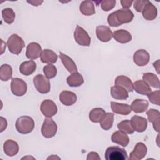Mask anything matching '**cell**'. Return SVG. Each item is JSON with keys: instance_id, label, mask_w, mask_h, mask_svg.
<instances>
[{"instance_id": "cell-38", "label": "cell", "mask_w": 160, "mask_h": 160, "mask_svg": "<svg viewBox=\"0 0 160 160\" xmlns=\"http://www.w3.org/2000/svg\"><path fill=\"white\" fill-rule=\"evenodd\" d=\"M148 98L150 102L154 104H156L159 106V101H160V91L159 90L151 92L147 94Z\"/></svg>"}, {"instance_id": "cell-21", "label": "cell", "mask_w": 160, "mask_h": 160, "mask_svg": "<svg viewBox=\"0 0 160 160\" xmlns=\"http://www.w3.org/2000/svg\"><path fill=\"white\" fill-rule=\"evenodd\" d=\"M111 140L113 142L119 144L123 147H126L129 142L128 136L124 132L121 131H115L111 136Z\"/></svg>"}, {"instance_id": "cell-43", "label": "cell", "mask_w": 160, "mask_h": 160, "mask_svg": "<svg viewBox=\"0 0 160 160\" xmlns=\"http://www.w3.org/2000/svg\"><path fill=\"white\" fill-rule=\"evenodd\" d=\"M121 5L123 8V9H128L129 8H130L132 5V4L133 3L132 1H121Z\"/></svg>"}, {"instance_id": "cell-24", "label": "cell", "mask_w": 160, "mask_h": 160, "mask_svg": "<svg viewBox=\"0 0 160 160\" xmlns=\"http://www.w3.org/2000/svg\"><path fill=\"white\" fill-rule=\"evenodd\" d=\"M111 94L114 99L119 100H125L129 97L128 91L119 86H114L111 88Z\"/></svg>"}, {"instance_id": "cell-14", "label": "cell", "mask_w": 160, "mask_h": 160, "mask_svg": "<svg viewBox=\"0 0 160 160\" xmlns=\"http://www.w3.org/2000/svg\"><path fill=\"white\" fill-rule=\"evenodd\" d=\"M142 13L143 18L146 20L152 21L157 17L158 10L156 7L152 3L148 1L142 11Z\"/></svg>"}, {"instance_id": "cell-18", "label": "cell", "mask_w": 160, "mask_h": 160, "mask_svg": "<svg viewBox=\"0 0 160 160\" xmlns=\"http://www.w3.org/2000/svg\"><path fill=\"white\" fill-rule=\"evenodd\" d=\"M148 120L152 123L154 130L157 132L159 131L160 125V112L158 110L154 109H150L146 112Z\"/></svg>"}, {"instance_id": "cell-13", "label": "cell", "mask_w": 160, "mask_h": 160, "mask_svg": "<svg viewBox=\"0 0 160 160\" xmlns=\"http://www.w3.org/2000/svg\"><path fill=\"white\" fill-rule=\"evenodd\" d=\"M96 33L98 38L102 42H106L112 38V32L111 29L106 26H98L96 27Z\"/></svg>"}, {"instance_id": "cell-35", "label": "cell", "mask_w": 160, "mask_h": 160, "mask_svg": "<svg viewBox=\"0 0 160 160\" xmlns=\"http://www.w3.org/2000/svg\"><path fill=\"white\" fill-rule=\"evenodd\" d=\"M2 16L4 22L7 24H12L15 19V12L12 9L7 8L2 11Z\"/></svg>"}, {"instance_id": "cell-1", "label": "cell", "mask_w": 160, "mask_h": 160, "mask_svg": "<svg viewBox=\"0 0 160 160\" xmlns=\"http://www.w3.org/2000/svg\"><path fill=\"white\" fill-rule=\"evenodd\" d=\"M15 126L18 132L23 134H29L34 128V121L30 116H22L16 120Z\"/></svg>"}, {"instance_id": "cell-34", "label": "cell", "mask_w": 160, "mask_h": 160, "mask_svg": "<svg viewBox=\"0 0 160 160\" xmlns=\"http://www.w3.org/2000/svg\"><path fill=\"white\" fill-rule=\"evenodd\" d=\"M12 76V69L9 64H4L0 67V79L2 81H7Z\"/></svg>"}, {"instance_id": "cell-29", "label": "cell", "mask_w": 160, "mask_h": 160, "mask_svg": "<svg viewBox=\"0 0 160 160\" xmlns=\"http://www.w3.org/2000/svg\"><path fill=\"white\" fill-rule=\"evenodd\" d=\"M67 83L71 87H79L84 83L82 76L78 72L72 73L67 78Z\"/></svg>"}, {"instance_id": "cell-44", "label": "cell", "mask_w": 160, "mask_h": 160, "mask_svg": "<svg viewBox=\"0 0 160 160\" xmlns=\"http://www.w3.org/2000/svg\"><path fill=\"white\" fill-rule=\"evenodd\" d=\"M27 2L32 4V6H38L43 2V1H27Z\"/></svg>"}, {"instance_id": "cell-25", "label": "cell", "mask_w": 160, "mask_h": 160, "mask_svg": "<svg viewBox=\"0 0 160 160\" xmlns=\"http://www.w3.org/2000/svg\"><path fill=\"white\" fill-rule=\"evenodd\" d=\"M149 106L148 101L145 99H136L132 101L131 108L136 113H142L145 112Z\"/></svg>"}, {"instance_id": "cell-5", "label": "cell", "mask_w": 160, "mask_h": 160, "mask_svg": "<svg viewBox=\"0 0 160 160\" xmlns=\"http://www.w3.org/2000/svg\"><path fill=\"white\" fill-rule=\"evenodd\" d=\"M33 83L36 90L41 94H46L50 91V82L42 74H37L33 78Z\"/></svg>"}, {"instance_id": "cell-7", "label": "cell", "mask_w": 160, "mask_h": 160, "mask_svg": "<svg viewBox=\"0 0 160 160\" xmlns=\"http://www.w3.org/2000/svg\"><path fill=\"white\" fill-rule=\"evenodd\" d=\"M11 89L12 94L15 96H22L26 93L27 84L22 79L14 78L11 80Z\"/></svg>"}, {"instance_id": "cell-11", "label": "cell", "mask_w": 160, "mask_h": 160, "mask_svg": "<svg viewBox=\"0 0 160 160\" xmlns=\"http://www.w3.org/2000/svg\"><path fill=\"white\" fill-rule=\"evenodd\" d=\"M42 53V49L39 44L35 42H32L29 43L27 48L26 51V56L29 59H38Z\"/></svg>"}, {"instance_id": "cell-37", "label": "cell", "mask_w": 160, "mask_h": 160, "mask_svg": "<svg viewBox=\"0 0 160 160\" xmlns=\"http://www.w3.org/2000/svg\"><path fill=\"white\" fill-rule=\"evenodd\" d=\"M43 72L48 79H52L57 74V69L55 66L49 64L43 68Z\"/></svg>"}, {"instance_id": "cell-32", "label": "cell", "mask_w": 160, "mask_h": 160, "mask_svg": "<svg viewBox=\"0 0 160 160\" xmlns=\"http://www.w3.org/2000/svg\"><path fill=\"white\" fill-rule=\"evenodd\" d=\"M142 79L149 86L158 89L160 88L159 79L156 74L152 72H146L143 74Z\"/></svg>"}, {"instance_id": "cell-15", "label": "cell", "mask_w": 160, "mask_h": 160, "mask_svg": "<svg viewBox=\"0 0 160 160\" xmlns=\"http://www.w3.org/2000/svg\"><path fill=\"white\" fill-rule=\"evenodd\" d=\"M131 124L134 131L138 132H144L148 126V121L145 118L139 116H134L132 117Z\"/></svg>"}, {"instance_id": "cell-23", "label": "cell", "mask_w": 160, "mask_h": 160, "mask_svg": "<svg viewBox=\"0 0 160 160\" xmlns=\"http://www.w3.org/2000/svg\"><path fill=\"white\" fill-rule=\"evenodd\" d=\"M115 86H121L128 92H132L134 90L133 83L131 80L127 76H118L114 81Z\"/></svg>"}, {"instance_id": "cell-19", "label": "cell", "mask_w": 160, "mask_h": 160, "mask_svg": "<svg viewBox=\"0 0 160 160\" xmlns=\"http://www.w3.org/2000/svg\"><path fill=\"white\" fill-rule=\"evenodd\" d=\"M59 100L65 106H72L76 102L77 96L73 92L63 91L59 94Z\"/></svg>"}, {"instance_id": "cell-9", "label": "cell", "mask_w": 160, "mask_h": 160, "mask_svg": "<svg viewBox=\"0 0 160 160\" xmlns=\"http://www.w3.org/2000/svg\"><path fill=\"white\" fill-rule=\"evenodd\" d=\"M114 12L117 21L121 25L131 22L134 18V14L128 9H118Z\"/></svg>"}, {"instance_id": "cell-31", "label": "cell", "mask_w": 160, "mask_h": 160, "mask_svg": "<svg viewBox=\"0 0 160 160\" xmlns=\"http://www.w3.org/2000/svg\"><path fill=\"white\" fill-rule=\"evenodd\" d=\"M114 114L112 112H106L99 121L101 127L105 131L110 129L114 122Z\"/></svg>"}, {"instance_id": "cell-48", "label": "cell", "mask_w": 160, "mask_h": 160, "mask_svg": "<svg viewBox=\"0 0 160 160\" xmlns=\"http://www.w3.org/2000/svg\"><path fill=\"white\" fill-rule=\"evenodd\" d=\"M35 159V158L34 157H32V156H25L24 158H22V159Z\"/></svg>"}, {"instance_id": "cell-36", "label": "cell", "mask_w": 160, "mask_h": 160, "mask_svg": "<svg viewBox=\"0 0 160 160\" xmlns=\"http://www.w3.org/2000/svg\"><path fill=\"white\" fill-rule=\"evenodd\" d=\"M118 128L119 131L125 132L126 134H132L134 130L132 126L131 122L130 120H124L118 124Z\"/></svg>"}, {"instance_id": "cell-22", "label": "cell", "mask_w": 160, "mask_h": 160, "mask_svg": "<svg viewBox=\"0 0 160 160\" xmlns=\"http://www.w3.org/2000/svg\"><path fill=\"white\" fill-rule=\"evenodd\" d=\"M59 58L65 68L71 73L78 72V68L74 61L66 54L59 52Z\"/></svg>"}, {"instance_id": "cell-30", "label": "cell", "mask_w": 160, "mask_h": 160, "mask_svg": "<svg viewBox=\"0 0 160 160\" xmlns=\"http://www.w3.org/2000/svg\"><path fill=\"white\" fill-rule=\"evenodd\" d=\"M79 10L85 16H91L95 14L94 4L92 1H84L79 6Z\"/></svg>"}, {"instance_id": "cell-26", "label": "cell", "mask_w": 160, "mask_h": 160, "mask_svg": "<svg viewBox=\"0 0 160 160\" xmlns=\"http://www.w3.org/2000/svg\"><path fill=\"white\" fill-rule=\"evenodd\" d=\"M36 69V64L32 61H28L22 62L19 66L20 72L24 76H29L32 74Z\"/></svg>"}, {"instance_id": "cell-45", "label": "cell", "mask_w": 160, "mask_h": 160, "mask_svg": "<svg viewBox=\"0 0 160 160\" xmlns=\"http://www.w3.org/2000/svg\"><path fill=\"white\" fill-rule=\"evenodd\" d=\"M153 66L154 67V68L156 69L158 73H159V60H157L156 62H154L153 63Z\"/></svg>"}, {"instance_id": "cell-2", "label": "cell", "mask_w": 160, "mask_h": 160, "mask_svg": "<svg viewBox=\"0 0 160 160\" xmlns=\"http://www.w3.org/2000/svg\"><path fill=\"white\" fill-rule=\"evenodd\" d=\"M7 45L10 52L18 55L22 51L25 44L23 39L20 36L17 34H13L8 38Z\"/></svg>"}, {"instance_id": "cell-4", "label": "cell", "mask_w": 160, "mask_h": 160, "mask_svg": "<svg viewBox=\"0 0 160 160\" xmlns=\"http://www.w3.org/2000/svg\"><path fill=\"white\" fill-rule=\"evenodd\" d=\"M58 130V126L55 121L51 118H47L44 119L41 128V133L46 138H51L54 137Z\"/></svg>"}, {"instance_id": "cell-46", "label": "cell", "mask_w": 160, "mask_h": 160, "mask_svg": "<svg viewBox=\"0 0 160 160\" xmlns=\"http://www.w3.org/2000/svg\"><path fill=\"white\" fill-rule=\"evenodd\" d=\"M60 159L61 158L58 156H57L56 155H51V156H49L47 159Z\"/></svg>"}, {"instance_id": "cell-47", "label": "cell", "mask_w": 160, "mask_h": 160, "mask_svg": "<svg viewBox=\"0 0 160 160\" xmlns=\"http://www.w3.org/2000/svg\"><path fill=\"white\" fill-rule=\"evenodd\" d=\"M1 42H2V51H1V54L3 53V52L4 51V50L6 49V43H4V42H3V41H1Z\"/></svg>"}, {"instance_id": "cell-28", "label": "cell", "mask_w": 160, "mask_h": 160, "mask_svg": "<svg viewBox=\"0 0 160 160\" xmlns=\"http://www.w3.org/2000/svg\"><path fill=\"white\" fill-rule=\"evenodd\" d=\"M133 87L135 91L140 94L147 95L151 92L150 86L143 80H138L133 83Z\"/></svg>"}, {"instance_id": "cell-12", "label": "cell", "mask_w": 160, "mask_h": 160, "mask_svg": "<svg viewBox=\"0 0 160 160\" xmlns=\"http://www.w3.org/2000/svg\"><path fill=\"white\" fill-rule=\"evenodd\" d=\"M149 54L144 49L136 51L133 56L134 62L138 66H144L147 65L149 61Z\"/></svg>"}, {"instance_id": "cell-33", "label": "cell", "mask_w": 160, "mask_h": 160, "mask_svg": "<svg viewBox=\"0 0 160 160\" xmlns=\"http://www.w3.org/2000/svg\"><path fill=\"white\" fill-rule=\"evenodd\" d=\"M106 113L105 111L101 108H96L92 109L89 114V118L91 121L92 122H99L104 114Z\"/></svg>"}, {"instance_id": "cell-8", "label": "cell", "mask_w": 160, "mask_h": 160, "mask_svg": "<svg viewBox=\"0 0 160 160\" xmlns=\"http://www.w3.org/2000/svg\"><path fill=\"white\" fill-rule=\"evenodd\" d=\"M40 109L44 116L48 118H51L58 112L56 104L54 101L50 99L44 100L41 104Z\"/></svg>"}, {"instance_id": "cell-6", "label": "cell", "mask_w": 160, "mask_h": 160, "mask_svg": "<svg viewBox=\"0 0 160 160\" xmlns=\"http://www.w3.org/2000/svg\"><path fill=\"white\" fill-rule=\"evenodd\" d=\"M75 41L80 46H89L91 44V38L88 33L81 26H77L74 32Z\"/></svg>"}, {"instance_id": "cell-16", "label": "cell", "mask_w": 160, "mask_h": 160, "mask_svg": "<svg viewBox=\"0 0 160 160\" xmlns=\"http://www.w3.org/2000/svg\"><path fill=\"white\" fill-rule=\"evenodd\" d=\"M3 150L8 156L12 157L18 153L19 145L16 141L12 139H8L4 143Z\"/></svg>"}, {"instance_id": "cell-39", "label": "cell", "mask_w": 160, "mask_h": 160, "mask_svg": "<svg viewBox=\"0 0 160 160\" xmlns=\"http://www.w3.org/2000/svg\"><path fill=\"white\" fill-rule=\"evenodd\" d=\"M116 3L115 0H105L101 1V6L103 11H109L114 8Z\"/></svg>"}, {"instance_id": "cell-20", "label": "cell", "mask_w": 160, "mask_h": 160, "mask_svg": "<svg viewBox=\"0 0 160 160\" xmlns=\"http://www.w3.org/2000/svg\"><path fill=\"white\" fill-rule=\"evenodd\" d=\"M111 108L112 111L121 115H128L131 112V106L128 104L119 103L117 102H111Z\"/></svg>"}, {"instance_id": "cell-42", "label": "cell", "mask_w": 160, "mask_h": 160, "mask_svg": "<svg viewBox=\"0 0 160 160\" xmlns=\"http://www.w3.org/2000/svg\"><path fill=\"white\" fill-rule=\"evenodd\" d=\"M0 123H1L0 131L2 132L7 128L8 122H7V121L5 118H4L3 117H0Z\"/></svg>"}, {"instance_id": "cell-10", "label": "cell", "mask_w": 160, "mask_h": 160, "mask_svg": "<svg viewBox=\"0 0 160 160\" xmlns=\"http://www.w3.org/2000/svg\"><path fill=\"white\" fill-rule=\"evenodd\" d=\"M146 146L140 142H138L135 146L133 151L130 153L129 159L130 160H140L145 157L147 154Z\"/></svg>"}, {"instance_id": "cell-41", "label": "cell", "mask_w": 160, "mask_h": 160, "mask_svg": "<svg viewBox=\"0 0 160 160\" xmlns=\"http://www.w3.org/2000/svg\"><path fill=\"white\" fill-rule=\"evenodd\" d=\"M86 159L87 160H101V158L99 156V154L96 152H90L88 153Z\"/></svg>"}, {"instance_id": "cell-17", "label": "cell", "mask_w": 160, "mask_h": 160, "mask_svg": "<svg viewBox=\"0 0 160 160\" xmlns=\"http://www.w3.org/2000/svg\"><path fill=\"white\" fill-rule=\"evenodd\" d=\"M112 37L117 42L121 44L128 43L132 39V36L131 33L124 29L114 31L112 33Z\"/></svg>"}, {"instance_id": "cell-3", "label": "cell", "mask_w": 160, "mask_h": 160, "mask_svg": "<svg viewBox=\"0 0 160 160\" xmlns=\"http://www.w3.org/2000/svg\"><path fill=\"white\" fill-rule=\"evenodd\" d=\"M104 158L106 160H126L128 159V154L123 148L110 146L106 150Z\"/></svg>"}, {"instance_id": "cell-40", "label": "cell", "mask_w": 160, "mask_h": 160, "mask_svg": "<svg viewBox=\"0 0 160 160\" xmlns=\"http://www.w3.org/2000/svg\"><path fill=\"white\" fill-rule=\"evenodd\" d=\"M147 1H142V0H136V1H133L134 8L138 12H142Z\"/></svg>"}, {"instance_id": "cell-27", "label": "cell", "mask_w": 160, "mask_h": 160, "mask_svg": "<svg viewBox=\"0 0 160 160\" xmlns=\"http://www.w3.org/2000/svg\"><path fill=\"white\" fill-rule=\"evenodd\" d=\"M40 58L44 63L53 64L57 61L58 56L52 50L46 49L42 51Z\"/></svg>"}]
</instances>
